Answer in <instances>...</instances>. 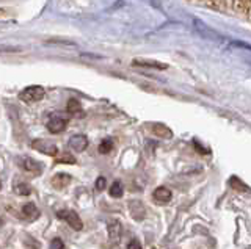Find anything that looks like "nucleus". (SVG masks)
<instances>
[{
  "label": "nucleus",
  "instance_id": "f257e3e1",
  "mask_svg": "<svg viewBox=\"0 0 251 249\" xmlns=\"http://www.w3.org/2000/svg\"><path fill=\"white\" fill-rule=\"evenodd\" d=\"M46 94V91L43 87H38V85H33V87H27L25 90H22L19 92V99L22 102H27V104H33L41 100Z\"/></svg>",
  "mask_w": 251,
  "mask_h": 249
},
{
  "label": "nucleus",
  "instance_id": "f03ea898",
  "mask_svg": "<svg viewBox=\"0 0 251 249\" xmlns=\"http://www.w3.org/2000/svg\"><path fill=\"white\" fill-rule=\"evenodd\" d=\"M19 166L25 171V173L31 174V176H39L43 173V165L39 161H36L31 157H19L18 158Z\"/></svg>",
  "mask_w": 251,
  "mask_h": 249
},
{
  "label": "nucleus",
  "instance_id": "f8f14e48",
  "mask_svg": "<svg viewBox=\"0 0 251 249\" xmlns=\"http://www.w3.org/2000/svg\"><path fill=\"white\" fill-rule=\"evenodd\" d=\"M133 66H141V68H154V69H167V65L159 63V61L152 60H133Z\"/></svg>",
  "mask_w": 251,
  "mask_h": 249
},
{
  "label": "nucleus",
  "instance_id": "1a4fd4ad",
  "mask_svg": "<svg viewBox=\"0 0 251 249\" xmlns=\"http://www.w3.org/2000/svg\"><path fill=\"white\" fill-rule=\"evenodd\" d=\"M129 210H130L132 218H133V220H137V221H141L145 218V215H146V210H145L143 204H141L140 201H132L129 204Z\"/></svg>",
  "mask_w": 251,
  "mask_h": 249
},
{
  "label": "nucleus",
  "instance_id": "7ed1b4c3",
  "mask_svg": "<svg viewBox=\"0 0 251 249\" xmlns=\"http://www.w3.org/2000/svg\"><path fill=\"white\" fill-rule=\"evenodd\" d=\"M57 216L60 218V220H65L69 224V227H73L74 230L83 229V223L74 210H60V212L57 213Z\"/></svg>",
  "mask_w": 251,
  "mask_h": 249
},
{
  "label": "nucleus",
  "instance_id": "5701e85b",
  "mask_svg": "<svg viewBox=\"0 0 251 249\" xmlns=\"http://www.w3.org/2000/svg\"><path fill=\"white\" fill-rule=\"evenodd\" d=\"M0 188H2V181H0Z\"/></svg>",
  "mask_w": 251,
  "mask_h": 249
},
{
  "label": "nucleus",
  "instance_id": "aec40b11",
  "mask_svg": "<svg viewBox=\"0 0 251 249\" xmlns=\"http://www.w3.org/2000/svg\"><path fill=\"white\" fill-rule=\"evenodd\" d=\"M105 186H107V181H105V177H98V181H96V190L98 191H102V190H105Z\"/></svg>",
  "mask_w": 251,
  "mask_h": 249
},
{
  "label": "nucleus",
  "instance_id": "dca6fc26",
  "mask_svg": "<svg viewBox=\"0 0 251 249\" xmlns=\"http://www.w3.org/2000/svg\"><path fill=\"white\" fill-rule=\"evenodd\" d=\"M229 185L232 186L234 190H237V191H248V190H250L248 186H247L245 183H243L239 177H235V176H232V177L229 179Z\"/></svg>",
  "mask_w": 251,
  "mask_h": 249
},
{
  "label": "nucleus",
  "instance_id": "9b49d317",
  "mask_svg": "<svg viewBox=\"0 0 251 249\" xmlns=\"http://www.w3.org/2000/svg\"><path fill=\"white\" fill-rule=\"evenodd\" d=\"M22 215L25 216L28 221H35L39 216V210L36 208L33 202H27V204L22 207Z\"/></svg>",
  "mask_w": 251,
  "mask_h": 249
},
{
  "label": "nucleus",
  "instance_id": "20e7f679",
  "mask_svg": "<svg viewBox=\"0 0 251 249\" xmlns=\"http://www.w3.org/2000/svg\"><path fill=\"white\" fill-rule=\"evenodd\" d=\"M31 147L46 154V155H50V157H57L58 155L57 144H53L52 141H49V139H35V141L31 143Z\"/></svg>",
  "mask_w": 251,
  "mask_h": 249
},
{
  "label": "nucleus",
  "instance_id": "4468645a",
  "mask_svg": "<svg viewBox=\"0 0 251 249\" xmlns=\"http://www.w3.org/2000/svg\"><path fill=\"white\" fill-rule=\"evenodd\" d=\"M55 163H57V165H61V163H66V165H75V157L69 152H63V154L57 155Z\"/></svg>",
  "mask_w": 251,
  "mask_h": 249
},
{
  "label": "nucleus",
  "instance_id": "9d476101",
  "mask_svg": "<svg viewBox=\"0 0 251 249\" xmlns=\"http://www.w3.org/2000/svg\"><path fill=\"white\" fill-rule=\"evenodd\" d=\"M50 183L53 185V188L63 190V188H66V186L71 183V176L69 174H65V173H58V174H55L52 177Z\"/></svg>",
  "mask_w": 251,
  "mask_h": 249
},
{
  "label": "nucleus",
  "instance_id": "a211bd4d",
  "mask_svg": "<svg viewBox=\"0 0 251 249\" xmlns=\"http://www.w3.org/2000/svg\"><path fill=\"white\" fill-rule=\"evenodd\" d=\"M112 149H113V141L110 138H105L104 141L99 144V152L100 154H108V152H112Z\"/></svg>",
  "mask_w": 251,
  "mask_h": 249
},
{
  "label": "nucleus",
  "instance_id": "f3484780",
  "mask_svg": "<svg viewBox=\"0 0 251 249\" xmlns=\"http://www.w3.org/2000/svg\"><path fill=\"white\" fill-rule=\"evenodd\" d=\"M14 193L19 194V196H30L31 188L27 183H18V185H14Z\"/></svg>",
  "mask_w": 251,
  "mask_h": 249
},
{
  "label": "nucleus",
  "instance_id": "4be33fe9",
  "mask_svg": "<svg viewBox=\"0 0 251 249\" xmlns=\"http://www.w3.org/2000/svg\"><path fill=\"white\" fill-rule=\"evenodd\" d=\"M127 249H143L140 245V241L138 240H132L130 243L127 245Z\"/></svg>",
  "mask_w": 251,
  "mask_h": 249
},
{
  "label": "nucleus",
  "instance_id": "0eeeda50",
  "mask_svg": "<svg viewBox=\"0 0 251 249\" xmlns=\"http://www.w3.org/2000/svg\"><path fill=\"white\" fill-rule=\"evenodd\" d=\"M107 230H108V237L112 241H120L121 238V233H123V226L120 221H108L107 224Z\"/></svg>",
  "mask_w": 251,
  "mask_h": 249
},
{
  "label": "nucleus",
  "instance_id": "412c9836",
  "mask_svg": "<svg viewBox=\"0 0 251 249\" xmlns=\"http://www.w3.org/2000/svg\"><path fill=\"white\" fill-rule=\"evenodd\" d=\"M50 249H65V243L60 238H53L50 243Z\"/></svg>",
  "mask_w": 251,
  "mask_h": 249
},
{
  "label": "nucleus",
  "instance_id": "ddd939ff",
  "mask_svg": "<svg viewBox=\"0 0 251 249\" xmlns=\"http://www.w3.org/2000/svg\"><path fill=\"white\" fill-rule=\"evenodd\" d=\"M152 132H154L155 136L163 138V139H168V138L173 136V132L167 126H163V124H154V126H152Z\"/></svg>",
  "mask_w": 251,
  "mask_h": 249
},
{
  "label": "nucleus",
  "instance_id": "6ab92c4d",
  "mask_svg": "<svg viewBox=\"0 0 251 249\" xmlns=\"http://www.w3.org/2000/svg\"><path fill=\"white\" fill-rule=\"evenodd\" d=\"M66 110L69 112V113H78L82 110V107H80V102L78 100H75V99H71L69 102H68V107H66Z\"/></svg>",
  "mask_w": 251,
  "mask_h": 249
},
{
  "label": "nucleus",
  "instance_id": "423d86ee",
  "mask_svg": "<svg viewBox=\"0 0 251 249\" xmlns=\"http://www.w3.org/2000/svg\"><path fill=\"white\" fill-rule=\"evenodd\" d=\"M69 147L75 152H83L88 147V138L85 135H74L69 139Z\"/></svg>",
  "mask_w": 251,
  "mask_h": 249
},
{
  "label": "nucleus",
  "instance_id": "2eb2a0df",
  "mask_svg": "<svg viewBox=\"0 0 251 249\" xmlns=\"http://www.w3.org/2000/svg\"><path fill=\"white\" fill-rule=\"evenodd\" d=\"M108 194L112 198H121L123 194H124V188H123V183L121 182H113L112 183V186L108 188Z\"/></svg>",
  "mask_w": 251,
  "mask_h": 249
},
{
  "label": "nucleus",
  "instance_id": "39448f33",
  "mask_svg": "<svg viewBox=\"0 0 251 249\" xmlns=\"http://www.w3.org/2000/svg\"><path fill=\"white\" fill-rule=\"evenodd\" d=\"M66 126H68V121L60 118V116H52V118L47 121V130L55 135L61 134V132L66 129Z\"/></svg>",
  "mask_w": 251,
  "mask_h": 249
},
{
  "label": "nucleus",
  "instance_id": "6e6552de",
  "mask_svg": "<svg viewBox=\"0 0 251 249\" xmlns=\"http://www.w3.org/2000/svg\"><path fill=\"white\" fill-rule=\"evenodd\" d=\"M152 198H154L157 202H159V204H167L168 201H171L173 193H171V190L167 188V186H159V188H155V190H154Z\"/></svg>",
  "mask_w": 251,
  "mask_h": 249
}]
</instances>
